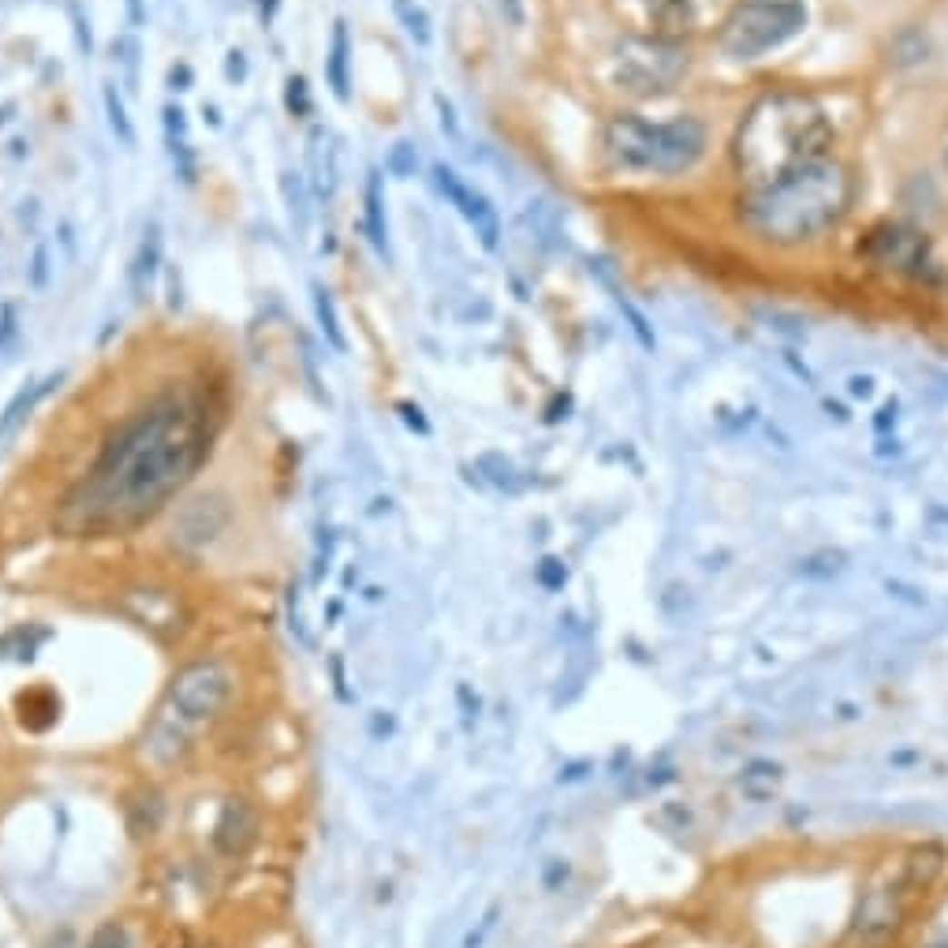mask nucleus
<instances>
[{"instance_id":"obj_1","label":"nucleus","mask_w":948,"mask_h":948,"mask_svg":"<svg viewBox=\"0 0 948 948\" xmlns=\"http://www.w3.org/2000/svg\"><path fill=\"white\" fill-rule=\"evenodd\" d=\"M214 437V411L202 396H154L105 441L94 471L64 497L60 526L75 534L138 526L191 482Z\"/></svg>"},{"instance_id":"obj_11","label":"nucleus","mask_w":948,"mask_h":948,"mask_svg":"<svg viewBox=\"0 0 948 948\" xmlns=\"http://www.w3.org/2000/svg\"><path fill=\"white\" fill-rule=\"evenodd\" d=\"M228 523V508L217 494H202L195 501H187L175 515V526H172V538L180 542L184 549H202L209 545Z\"/></svg>"},{"instance_id":"obj_25","label":"nucleus","mask_w":948,"mask_h":948,"mask_svg":"<svg viewBox=\"0 0 948 948\" xmlns=\"http://www.w3.org/2000/svg\"><path fill=\"white\" fill-rule=\"evenodd\" d=\"M168 157H172L175 175H180L184 184H195V154H191L187 138H168Z\"/></svg>"},{"instance_id":"obj_9","label":"nucleus","mask_w":948,"mask_h":948,"mask_svg":"<svg viewBox=\"0 0 948 948\" xmlns=\"http://www.w3.org/2000/svg\"><path fill=\"white\" fill-rule=\"evenodd\" d=\"M863 254L882 265V269H896V273H919L926 265L930 243L923 232L907 228V225H882L873 228L870 239L863 243Z\"/></svg>"},{"instance_id":"obj_3","label":"nucleus","mask_w":948,"mask_h":948,"mask_svg":"<svg viewBox=\"0 0 948 948\" xmlns=\"http://www.w3.org/2000/svg\"><path fill=\"white\" fill-rule=\"evenodd\" d=\"M852 205V175L840 161H814L777 184L751 187L743 202L747 228L777 247H795L833 228Z\"/></svg>"},{"instance_id":"obj_8","label":"nucleus","mask_w":948,"mask_h":948,"mask_svg":"<svg viewBox=\"0 0 948 948\" xmlns=\"http://www.w3.org/2000/svg\"><path fill=\"white\" fill-rule=\"evenodd\" d=\"M687 72V53L669 45L664 38L657 42H627L616 56V83L627 94H664L673 90Z\"/></svg>"},{"instance_id":"obj_37","label":"nucleus","mask_w":948,"mask_h":948,"mask_svg":"<svg viewBox=\"0 0 948 948\" xmlns=\"http://www.w3.org/2000/svg\"><path fill=\"white\" fill-rule=\"evenodd\" d=\"M400 411H404V418H407V426H414V430H423V434H426L423 411H418V407H411V404H400Z\"/></svg>"},{"instance_id":"obj_27","label":"nucleus","mask_w":948,"mask_h":948,"mask_svg":"<svg viewBox=\"0 0 948 948\" xmlns=\"http://www.w3.org/2000/svg\"><path fill=\"white\" fill-rule=\"evenodd\" d=\"M161 116H165V131H168V138H187V113L180 109V105H165Z\"/></svg>"},{"instance_id":"obj_38","label":"nucleus","mask_w":948,"mask_h":948,"mask_svg":"<svg viewBox=\"0 0 948 948\" xmlns=\"http://www.w3.org/2000/svg\"><path fill=\"white\" fill-rule=\"evenodd\" d=\"M202 116L214 124V127H221V113H217V105H202Z\"/></svg>"},{"instance_id":"obj_29","label":"nucleus","mask_w":948,"mask_h":948,"mask_svg":"<svg viewBox=\"0 0 948 948\" xmlns=\"http://www.w3.org/2000/svg\"><path fill=\"white\" fill-rule=\"evenodd\" d=\"M19 333V314H15V306L12 303H5L0 306V351L8 347V340Z\"/></svg>"},{"instance_id":"obj_32","label":"nucleus","mask_w":948,"mask_h":948,"mask_svg":"<svg viewBox=\"0 0 948 948\" xmlns=\"http://www.w3.org/2000/svg\"><path fill=\"white\" fill-rule=\"evenodd\" d=\"M620 310H624V314H627V318H631V329H635V333H639V340H643V344H646V347H654V336H650V329H646V318H643V314H639V310H635V306H631V303H627V299H620Z\"/></svg>"},{"instance_id":"obj_34","label":"nucleus","mask_w":948,"mask_h":948,"mask_svg":"<svg viewBox=\"0 0 948 948\" xmlns=\"http://www.w3.org/2000/svg\"><path fill=\"white\" fill-rule=\"evenodd\" d=\"M191 83H195L191 64H172V67H168V86H172V90H191Z\"/></svg>"},{"instance_id":"obj_36","label":"nucleus","mask_w":948,"mask_h":948,"mask_svg":"<svg viewBox=\"0 0 948 948\" xmlns=\"http://www.w3.org/2000/svg\"><path fill=\"white\" fill-rule=\"evenodd\" d=\"M124 12H127V26L131 30L146 26V0H124Z\"/></svg>"},{"instance_id":"obj_5","label":"nucleus","mask_w":948,"mask_h":948,"mask_svg":"<svg viewBox=\"0 0 948 948\" xmlns=\"http://www.w3.org/2000/svg\"><path fill=\"white\" fill-rule=\"evenodd\" d=\"M706 150V124L676 116L669 124H646L639 116H613L605 124V154L627 172L676 175L687 172Z\"/></svg>"},{"instance_id":"obj_20","label":"nucleus","mask_w":948,"mask_h":948,"mask_svg":"<svg viewBox=\"0 0 948 948\" xmlns=\"http://www.w3.org/2000/svg\"><path fill=\"white\" fill-rule=\"evenodd\" d=\"M314 318H318V329L322 336L336 347V351H347V340H344V329H340V318H336V306H333V295L314 284Z\"/></svg>"},{"instance_id":"obj_24","label":"nucleus","mask_w":948,"mask_h":948,"mask_svg":"<svg viewBox=\"0 0 948 948\" xmlns=\"http://www.w3.org/2000/svg\"><path fill=\"white\" fill-rule=\"evenodd\" d=\"M86 948H135V941H131V933H127L124 923H101V926L90 933Z\"/></svg>"},{"instance_id":"obj_17","label":"nucleus","mask_w":948,"mask_h":948,"mask_svg":"<svg viewBox=\"0 0 948 948\" xmlns=\"http://www.w3.org/2000/svg\"><path fill=\"white\" fill-rule=\"evenodd\" d=\"M60 377H64V374H49L45 381L23 384V389L12 396V404L5 407V414H0V437H8V434H12V430L23 423V418H26L34 407H38V404L49 396V389H53V384H60Z\"/></svg>"},{"instance_id":"obj_35","label":"nucleus","mask_w":948,"mask_h":948,"mask_svg":"<svg viewBox=\"0 0 948 948\" xmlns=\"http://www.w3.org/2000/svg\"><path fill=\"white\" fill-rule=\"evenodd\" d=\"M437 113H441V131H448V138H460V124H455L452 101H444L441 94H437Z\"/></svg>"},{"instance_id":"obj_2","label":"nucleus","mask_w":948,"mask_h":948,"mask_svg":"<svg viewBox=\"0 0 948 948\" xmlns=\"http://www.w3.org/2000/svg\"><path fill=\"white\" fill-rule=\"evenodd\" d=\"M833 143V127L822 105L803 94H765L758 97L740 131H735L732 157L751 187L777 184L784 175L825 157Z\"/></svg>"},{"instance_id":"obj_14","label":"nucleus","mask_w":948,"mask_h":948,"mask_svg":"<svg viewBox=\"0 0 948 948\" xmlns=\"http://www.w3.org/2000/svg\"><path fill=\"white\" fill-rule=\"evenodd\" d=\"M363 225H366V235L374 243V251L381 258H389V217H384V187H381V172H370L366 175V187H363Z\"/></svg>"},{"instance_id":"obj_10","label":"nucleus","mask_w":948,"mask_h":948,"mask_svg":"<svg viewBox=\"0 0 948 948\" xmlns=\"http://www.w3.org/2000/svg\"><path fill=\"white\" fill-rule=\"evenodd\" d=\"M434 184H437V191L460 209V214L467 217V225L474 228V235L482 239V247L485 251H497L501 247V217H497V209L485 202V195H478V191H471L460 175H455L448 165H434Z\"/></svg>"},{"instance_id":"obj_39","label":"nucleus","mask_w":948,"mask_h":948,"mask_svg":"<svg viewBox=\"0 0 948 948\" xmlns=\"http://www.w3.org/2000/svg\"><path fill=\"white\" fill-rule=\"evenodd\" d=\"M923 948H948V930H941V933H933V937H930V941H926V944H923Z\"/></svg>"},{"instance_id":"obj_7","label":"nucleus","mask_w":948,"mask_h":948,"mask_svg":"<svg viewBox=\"0 0 948 948\" xmlns=\"http://www.w3.org/2000/svg\"><path fill=\"white\" fill-rule=\"evenodd\" d=\"M228 698H232V673L214 657H198L168 680V706L187 724L214 721L228 706Z\"/></svg>"},{"instance_id":"obj_41","label":"nucleus","mask_w":948,"mask_h":948,"mask_svg":"<svg viewBox=\"0 0 948 948\" xmlns=\"http://www.w3.org/2000/svg\"><path fill=\"white\" fill-rule=\"evenodd\" d=\"M258 8H262V15H265V19H269V15H273V12H276V0H258Z\"/></svg>"},{"instance_id":"obj_23","label":"nucleus","mask_w":948,"mask_h":948,"mask_svg":"<svg viewBox=\"0 0 948 948\" xmlns=\"http://www.w3.org/2000/svg\"><path fill=\"white\" fill-rule=\"evenodd\" d=\"M49 276H53V265H49V243H34L30 265H26V284H30L34 292H45V288H49Z\"/></svg>"},{"instance_id":"obj_22","label":"nucleus","mask_w":948,"mask_h":948,"mask_svg":"<svg viewBox=\"0 0 948 948\" xmlns=\"http://www.w3.org/2000/svg\"><path fill=\"white\" fill-rule=\"evenodd\" d=\"M384 168H389V175H396V180H411L414 168H418V150H414V143L400 138V143L389 150V157H384Z\"/></svg>"},{"instance_id":"obj_13","label":"nucleus","mask_w":948,"mask_h":948,"mask_svg":"<svg viewBox=\"0 0 948 948\" xmlns=\"http://www.w3.org/2000/svg\"><path fill=\"white\" fill-rule=\"evenodd\" d=\"M120 605H124V613H127L135 624L157 631V635H172V631L184 627V624H180V620H184L180 602H175V594H168V590L135 586V590H127L124 598H120Z\"/></svg>"},{"instance_id":"obj_33","label":"nucleus","mask_w":948,"mask_h":948,"mask_svg":"<svg viewBox=\"0 0 948 948\" xmlns=\"http://www.w3.org/2000/svg\"><path fill=\"white\" fill-rule=\"evenodd\" d=\"M482 467H494V478L497 485H512V464L508 460H501V455H482Z\"/></svg>"},{"instance_id":"obj_15","label":"nucleus","mask_w":948,"mask_h":948,"mask_svg":"<svg viewBox=\"0 0 948 948\" xmlns=\"http://www.w3.org/2000/svg\"><path fill=\"white\" fill-rule=\"evenodd\" d=\"M161 247H165V239H161V225L157 221H150L146 225V232H143V243H138V254H135V265H131V288H135V295L143 299L146 292H150V284L157 280V273H161Z\"/></svg>"},{"instance_id":"obj_4","label":"nucleus","mask_w":948,"mask_h":948,"mask_svg":"<svg viewBox=\"0 0 948 948\" xmlns=\"http://www.w3.org/2000/svg\"><path fill=\"white\" fill-rule=\"evenodd\" d=\"M944 870V852L937 844H919L893 863L877 866L863 885L859 907L852 915V941L863 948L885 944L911 915L915 900H923Z\"/></svg>"},{"instance_id":"obj_40","label":"nucleus","mask_w":948,"mask_h":948,"mask_svg":"<svg viewBox=\"0 0 948 948\" xmlns=\"http://www.w3.org/2000/svg\"><path fill=\"white\" fill-rule=\"evenodd\" d=\"M12 109H15V101H8V105H0V127H5V124L12 120V116H8Z\"/></svg>"},{"instance_id":"obj_31","label":"nucleus","mask_w":948,"mask_h":948,"mask_svg":"<svg viewBox=\"0 0 948 948\" xmlns=\"http://www.w3.org/2000/svg\"><path fill=\"white\" fill-rule=\"evenodd\" d=\"M247 72H251L247 53H243V49H232L228 60H225V75H228L232 83H243V79H247Z\"/></svg>"},{"instance_id":"obj_19","label":"nucleus","mask_w":948,"mask_h":948,"mask_svg":"<svg viewBox=\"0 0 948 948\" xmlns=\"http://www.w3.org/2000/svg\"><path fill=\"white\" fill-rule=\"evenodd\" d=\"M280 191H284V202H288V214H292V225L295 232H306L310 228V198H306V184L299 172H280Z\"/></svg>"},{"instance_id":"obj_16","label":"nucleus","mask_w":948,"mask_h":948,"mask_svg":"<svg viewBox=\"0 0 948 948\" xmlns=\"http://www.w3.org/2000/svg\"><path fill=\"white\" fill-rule=\"evenodd\" d=\"M347 56H351V42H347V23L336 19L333 26V42H329V56H325V79L336 101L351 97V72H347Z\"/></svg>"},{"instance_id":"obj_30","label":"nucleus","mask_w":948,"mask_h":948,"mask_svg":"<svg viewBox=\"0 0 948 948\" xmlns=\"http://www.w3.org/2000/svg\"><path fill=\"white\" fill-rule=\"evenodd\" d=\"M72 23H75V42H79V53L90 56L94 53V38H90V23L83 19V8L72 5Z\"/></svg>"},{"instance_id":"obj_26","label":"nucleus","mask_w":948,"mask_h":948,"mask_svg":"<svg viewBox=\"0 0 948 948\" xmlns=\"http://www.w3.org/2000/svg\"><path fill=\"white\" fill-rule=\"evenodd\" d=\"M284 105H288L292 116H310V90H306V79H303V75H292V79H288Z\"/></svg>"},{"instance_id":"obj_6","label":"nucleus","mask_w":948,"mask_h":948,"mask_svg":"<svg viewBox=\"0 0 948 948\" xmlns=\"http://www.w3.org/2000/svg\"><path fill=\"white\" fill-rule=\"evenodd\" d=\"M803 26H806L803 0H747V5H740L724 19L721 49L732 60H754L795 38Z\"/></svg>"},{"instance_id":"obj_21","label":"nucleus","mask_w":948,"mask_h":948,"mask_svg":"<svg viewBox=\"0 0 948 948\" xmlns=\"http://www.w3.org/2000/svg\"><path fill=\"white\" fill-rule=\"evenodd\" d=\"M393 12H396V19H400V26L407 30V38H411L414 45L426 49L430 38H434V34H430V15L418 8L414 0H393Z\"/></svg>"},{"instance_id":"obj_28","label":"nucleus","mask_w":948,"mask_h":948,"mask_svg":"<svg viewBox=\"0 0 948 948\" xmlns=\"http://www.w3.org/2000/svg\"><path fill=\"white\" fill-rule=\"evenodd\" d=\"M113 56H120V64L127 67V79H135V56H138V42L131 38V34H124V38H113Z\"/></svg>"},{"instance_id":"obj_12","label":"nucleus","mask_w":948,"mask_h":948,"mask_svg":"<svg viewBox=\"0 0 948 948\" xmlns=\"http://www.w3.org/2000/svg\"><path fill=\"white\" fill-rule=\"evenodd\" d=\"M254 840H258V811L243 795L225 799L217 825H214V848L225 859H239V855L251 852Z\"/></svg>"},{"instance_id":"obj_18","label":"nucleus","mask_w":948,"mask_h":948,"mask_svg":"<svg viewBox=\"0 0 948 948\" xmlns=\"http://www.w3.org/2000/svg\"><path fill=\"white\" fill-rule=\"evenodd\" d=\"M101 105H105V120H109V131L116 135V143H120V146H127V150H135V143H138V131H135V124H131V116H127L124 94L116 90V83H113V79L101 86Z\"/></svg>"}]
</instances>
